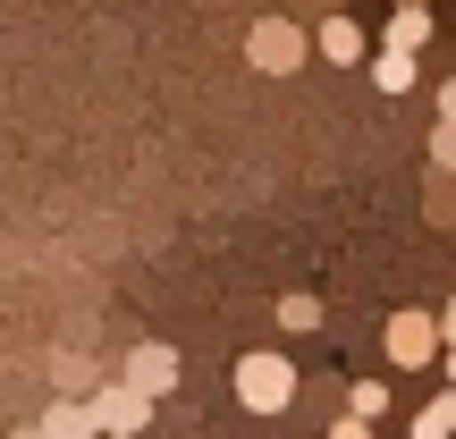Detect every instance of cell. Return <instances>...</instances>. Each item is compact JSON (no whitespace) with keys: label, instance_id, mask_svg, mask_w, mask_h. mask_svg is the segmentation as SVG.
I'll list each match as a JSON object with an SVG mask.
<instances>
[{"label":"cell","instance_id":"obj_8","mask_svg":"<svg viewBox=\"0 0 456 439\" xmlns=\"http://www.w3.org/2000/svg\"><path fill=\"white\" fill-rule=\"evenodd\" d=\"M43 439H94V406H51Z\"/></svg>","mask_w":456,"mask_h":439},{"label":"cell","instance_id":"obj_17","mask_svg":"<svg viewBox=\"0 0 456 439\" xmlns=\"http://www.w3.org/2000/svg\"><path fill=\"white\" fill-rule=\"evenodd\" d=\"M17 439H43V423H34V431H17Z\"/></svg>","mask_w":456,"mask_h":439},{"label":"cell","instance_id":"obj_2","mask_svg":"<svg viewBox=\"0 0 456 439\" xmlns=\"http://www.w3.org/2000/svg\"><path fill=\"white\" fill-rule=\"evenodd\" d=\"M245 60H254L262 77H296V68H305V26H288V17H262V26L245 34Z\"/></svg>","mask_w":456,"mask_h":439},{"label":"cell","instance_id":"obj_4","mask_svg":"<svg viewBox=\"0 0 456 439\" xmlns=\"http://www.w3.org/2000/svg\"><path fill=\"white\" fill-rule=\"evenodd\" d=\"M127 389H135V397L178 389V346H135V355H127Z\"/></svg>","mask_w":456,"mask_h":439},{"label":"cell","instance_id":"obj_16","mask_svg":"<svg viewBox=\"0 0 456 439\" xmlns=\"http://www.w3.org/2000/svg\"><path fill=\"white\" fill-rule=\"evenodd\" d=\"M448 389H456V346H448Z\"/></svg>","mask_w":456,"mask_h":439},{"label":"cell","instance_id":"obj_11","mask_svg":"<svg viewBox=\"0 0 456 439\" xmlns=\"http://www.w3.org/2000/svg\"><path fill=\"white\" fill-rule=\"evenodd\" d=\"M346 414H355V423H380V414H389V389H380V380H355V397H346Z\"/></svg>","mask_w":456,"mask_h":439},{"label":"cell","instance_id":"obj_13","mask_svg":"<svg viewBox=\"0 0 456 439\" xmlns=\"http://www.w3.org/2000/svg\"><path fill=\"white\" fill-rule=\"evenodd\" d=\"M431 161H440V169H456V127H440V135H431Z\"/></svg>","mask_w":456,"mask_h":439},{"label":"cell","instance_id":"obj_14","mask_svg":"<svg viewBox=\"0 0 456 439\" xmlns=\"http://www.w3.org/2000/svg\"><path fill=\"white\" fill-rule=\"evenodd\" d=\"M330 439H372V423H355V414H346V423H338V431H330Z\"/></svg>","mask_w":456,"mask_h":439},{"label":"cell","instance_id":"obj_18","mask_svg":"<svg viewBox=\"0 0 456 439\" xmlns=\"http://www.w3.org/2000/svg\"><path fill=\"white\" fill-rule=\"evenodd\" d=\"M448 338H456V305H448Z\"/></svg>","mask_w":456,"mask_h":439},{"label":"cell","instance_id":"obj_1","mask_svg":"<svg viewBox=\"0 0 456 439\" xmlns=\"http://www.w3.org/2000/svg\"><path fill=\"white\" fill-rule=\"evenodd\" d=\"M237 397H245V414H288V397H296V363L288 355H237Z\"/></svg>","mask_w":456,"mask_h":439},{"label":"cell","instance_id":"obj_5","mask_svg":"<svg viewBox=\"0 0 456 439\" xmlns=\"http://www.w3.org/2000/svg\"><path fill=\"white\" fill-rule=\"evenodd\" d=\"M322 60H338V68L363 60V26L355 17H322Z\"/></svg>","mask_w":456,"mask_h":439},{"label":"cell","instance_id":"obj_10","mask_svg":"<svg viewBox=\"0 0 456 439\" xmlns=\"http://www.w3.org/2000/svg\"><path fill=\"white\" fill-rule=\"evenodd\" d=\"M372 77H380V93H406V85H414V60H406V51H380Z\"/></svg>","mask_w":456,"mask_h":439},{"label":"cell","instance_id":"obj_15","mask_svg":"<svg viewBox=\"0 0 456 439\" xmlns=\"http://www.w3.org/2000/svg\"><path fill=\"white\" fill-rule=\"evenodd\" d=\"M440 110H448V118H440V127H456V77L440 85Z\"/></svg>","mask_w":456,"mask_h":439},{"label":"cell","instance_id":"obj_3","mask_svg":"<svg viewBox=\"0 0 456 439\" xmlns=\"http://www.w3.org/2000/svg\"><path fill=\"white\" fill-rule=\"evenodd\" d=\"M144 423H152V397H135L127 380H110V389L94 397V431H102V439H135Z\"/></svg>","mask_w":456,"mask_h":439},{"label":"cell","instance_id":"obj_9","mask_svg":"<svg viewBox=\"0 0 456 439\" xmlns=\"http://www.w3.org/2000/svg\"><path fill=\"white\" fill-rule=\"evenodd\" d=\"M448 431H456V389H448V397H431V406L414 414V439H448Z\"/></svg>","mask_w":456,"mask_h":439},{"label":"cell","instance_id":"obj_6","mask_svg":"<svg viewBox=\"0 0 456 439\" xmlns=\"http://www.w3.org/2000/svg\"><path fill=\"white\" fill-rule=\"evenodd\" d=\"M380 43H389V51H406V60H414V51L431 43V17H423V9H397V17H389V34H380Z\"/></svg>","mask_w":456,"mask_h":439},{"label":"cell","instance_id":"obj_7","mask_svg":"<svg viewBox=\"0 0 456 439\" xmlns=\"http://www.w3.org/2000/svg\"><path fill=\"white\" fill-rule=\"evenodd\" d=\"M389 346H397V363H423L431 355V321H423V313H406V321L389 329Z\"/></svg>","mask_w":456,"mask_h":439},{"label":"cell","instance_id":"obj_12","mask_svg":"<svg viewBox=\"0 0 456 439\" xmlns=\"http://www.w3.org/2000/svg\"><path fill=\"white\" fill-rule=\"evenodd\" d=\"M313 321H322L313 296H279V329H313Z\"/></svg>","mask_w":456,"mask_h":439}]
</instances>
